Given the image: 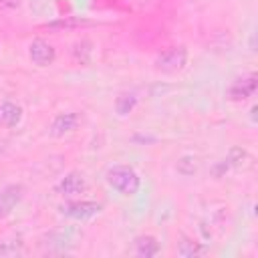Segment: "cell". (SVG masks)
<instances>
[{"label":"cell","instance_id":"obj_1","mask_svg":"<svg viewBox=\"0 0 258 258\" xmlns=\"http://www.w3.org/2000/svg\"><path fill=\"white\" fill-rule=\"evenodd\" d=\"M105 179L115 191H119L123 196H133L141 187L139 173L129 165H113V167H109Z\"/></svg>","mask_w":258,"mask_h":258},{"label":"cell","instance_id":"obj_2","mask_svg":"<svg viewBox=\"0 0 258 258\" xmlns=\"http://www.w3.org/2000/svg\"><path fill=\"white\" fill-rule=\"evenodd\" d=\"M187 62V50L183 46H171L155 58V69L161 73H177Z\"/></svg>","mask_w":258,"mask_h":258},{"label":"cell","instance_id":"obj_3","mask_svg":"<svg viewBox=\"0 0 258 258\" xmlns=\"http://www.w3.org/2000/svg\"><path fill=\"white\" fill-rule=\"evenodd\" d=\"M103 206L97 204V202H89V200H83V202H71V204H64L60 206V214L67 216V218H73V220H91L95 218L97 214H101Z\"/></svg>","mask_w":258,"mask_h":258},{"label":"cell","instance_id":"obj_4","mask_svg":"<svg viewBox=\"0 0 258 258\" xmlns=\"http://www.w3.org/2000/svg\"><path fill=\"white\" fill-rule=\"evenodd\" d=\"M24 198V187L20 183H10L0 189V218H6Z\"/></svg>","mask_w":258,"mask_h":258},{"label":"cell","instance_id":"obj_5","mask_svg":"<svg viewBox=\"0 0 258 258\" xmlns=\"http://www.w3.org/2000/svg\"><path fill=\"white\" fill-rule=\"evenodd\" d=\"M256 87H258V79L256 75H244V77H238L230 89H228V97L230 101H246L248 97H252L256 93Z\"/></svg>","mask_w":258,"mask_h":258},{"label":"cell","instance_id":"obj_6","mask_svg":"<svg viewBox=\"0 0 258 258\" xmlns=\"http://www.w3.org/2000/svg\"><path fill=\"white\" fill-rule=\"evenodd\" d=\"M28 56H30V60H32L36 67H48V64L54 62L56 52H54L52 44H48V42L42 40V38H36V40H32L30 46H28Z\"/></svg>","mask_w":258,"mask_h":258},{"label":"cell","instance_id":"obj_7","mask_svg":"<svg viewBox=\"0 0 258 258\" xmlns=\"http://www.w3.org/2000/svg\"><path fill=\"white\" fill-rule=\"evenodd\" d=\"M85 187H87V181H85L83 173L71 171L56 183V194H60V196H77V194L85 191Z\"/></svg>","mask_w":258,"mask_h":258},{"label":"cell","instance_id":"obj_8","mask_svg":"<svg viewBox=\"0 0 258 258\" xmlns=\"http://www.w3.org/2000/svg\"><path fill=\"white\" fill-rule=\"evenodd\" d=\"M77 125H79V115L77 113H60L50 123V135L52 137H64L67 133L75 131Z\"/></svg>","mask_w":258,"mask_h":258},{"label":"cell","instance_id":"obj_9","mask_svg":"<svg viewBox=\"0 0 258 258\" xmlns=\"http://www.w3.org/2000/svg\"><path fill=\"white\" fill-rule=\"evenodd\" d=\"M133 250L137 256L141 258H151L159 252V242L155 236H149V234H141L133 240Z\"/></svg>","mask_w":258,"mask_h":258},{"label":"cell","instance_id":"obj_10","mask_svg":"<svg viewBox=\"0 0 258 258\" xmlns=\"http://www.w3.org/2000/svg\"><path fill=\"white\" fill-rule=\"evenodd\" d=\"M22 119V107L16 103H2L0 105V125L4 127H16Z\"/></svg>","mask_w":258,"mask_h":258},{"label":"cell","instance_id":"obj_11","mask_svg":"<svg viewBox=\"0 0 258 258\" xmlns=\"http://www.w3.org/2000/svg\"><path fill=\"white\" fill-rule=\"evenodd\" d=\"M135 105H137L135 93H121L117 97V101H115V111H117V115L125 117V115H129L135 109Z\"/></svg>","mask_w":258,"mask_h":258},{"label":"cell","instance_id":"obj_12","mask_svg":"<svg viewBox=\"0 0 258 258\" xmlns=\"http://www.w3.org/2000/svg\"><path fill=\"white\" fill-rule=\"evenodd\" d=\"M250 155L246 149L242 147H232L230 153H228V159H226V165H232V167H248L250 165Z\"/></svg>","mask_w":258,"mask_h":258},{"label":"cell","instance_id":"obj_13","mask_svg":"<svg viewBox=\"0 0 258 258\" xmlns=\"http://www.w3.org/2000/svg\"><path fill=\"white\" fill-rule=\"evenodd\" d=\"M202 252H204V248H202L198 242H194V240L181 236V240H179V244H177V254H179V256H183V258H194V256H198V254H202Z\"/></svg>","mask_w":258,"mask_h":258},{"label":"cell","instance_id":"obj_14","mask_svg":"<svg viewBox=\"0 0 258 258\" xmlns=\"http://www.w3.org/2000/svg\"><path fill=\"white\" fill-rule=\"evenodd\" d=\"M24 254V244L20 240H8V242H0V256H22Z\"/></svg>","mask_w":258,"mask_h":258},{"label":"cell","instance_id":"obj_15","mask_svg":"<svg viewBox=\"0 0 258 258\" xmlns=\"http://www.w3.org/2000/svg\"><path fill=\"white\" fill-rule=\"evenodd\" d=\"M89 24H91V22H87V20L64 18V20H56V22L46 24V28H50V30H60V28H77V26H89Z\"/></svg>","mask_w":258,"mask_h":258},{"label":"cell","instance_id":"obj_16","mask_svg":"<svg viewBox=\"0 0 258 258\" xmlns=\"http://www.w3.org/2000/svg\"><path fill=\"white\" fill-rule=\"evenodd\" d=\"M177 171L183 173V175H191L196 171V159L191 155H185L177 161Z\"/></svg>","mask_w":258,"mask_h":258},{"label":"cell","instance_id":"obj_17","mask_svg":"<svg viewBox=\"0 0 258 258\" xmlns=\"http://www.w3.org/2000/svg\"><path fill=\"white\" fill-rule=\"evenodd\" d=\"M0 4L4 8H16L18 6V0H0Z\"/></svg>","mask_w":258,"mask_h":258},{"label":"cell","instance_id":"obj_18","mask_svg":"<svg viewBox=\"0 0 258 258\" xmlns=\"http://www.w3.org/2000/svg\"><path fill=\"white\" fill-rule=\"evenodd\" d=\"M4 151H6V143H4V141H2V139H0V155H2V153H4Z\"/></svg>","mask_w":258,"mask_h":258}]
</instances>
